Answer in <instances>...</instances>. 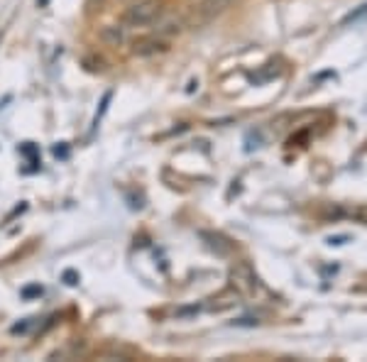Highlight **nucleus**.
Masks as SVG:
<instances>
[{
    "label": "nucleus",
    "mask_w": 367,
    "mask_h": 362,
    "mask_svg": "<svg viewBox=\"0 0 367 362\" xmlns=\"http://www.w3.org/2000/svg\"><path fill=\"white\" fill-rule=\"evenodd\" d=\"M363 18H367V3L365 5H360L358 10H355V13H350L346 20H343V25H350V23H358V20H363Z\"/></svg>",
    "instance_id": "9d476101"
},
{
    "label": "nucleus",
    "mask_w": 367,
    "mask_h": 362,
    "mask_svg": "<svg viewBox=\"0 0 367 362\" xmlns=\"http://www.w3.org/2000/svg\"><path fill=\"white\" fill-rule=\"evenodd\" d=\"M164 49H166V42L152 37V40H137L135 45H132V54H135V57H149V54L164 52Z\"/></svg>",
    "instance_id": "20e7f679"
},
{
    "label": "nucleus",
    "mask_w": 367,
    "mask_h": 362,
    "mask_svg": "<svg viewBox=\"0 0 367 362\" xmlns=\"http://www.w3.org/2000/svg\"><path fill=\"white\" fill-rule=\"evenodd\" d=\"M91 3H101V0H91Z\"/></svg>",
    "instance_id": "f8f14e48"
},
{
    "label": "nucleus",
    "mask_w": 367,
    "mask_h": 362,
    "mask_svg": "<svg viewBox=\"0 0 367 362\" xmlns=\"http://www.w3.org/2000/svg\"><path fill=\"white\" fill-rule=\"evenodd\" d=\"M230 287L240 296H245V299H250V296L257 294L260 282H257V277H255V272L250 270V265L238 262V265L230 270Z\"/></svg>",
    "instance_id": "7ed1b4c3"
},
{
    "label": "nucleus",
    "mask_w": 367,
    "mask_h": 362,
    "mask_svg": "<svg viewBox=\"0 0 367 362\" xmlns=\"http://www.w3.org/2000/svg\"><path fill=\"white\" fill-rule=\"evenodd\" d=\"M235 0H201L188 15V27H203L213 23L218 15H223Z\"/></svg>",
    "instance_id": "f257e3e1"
},
{
    "label": "nucleus",
    "mask_w": 367,
    "mask_h": 362,
    "mask_svg": "<svg viewBox=\"0 0 367 362\" xmlns=\"http://www.w3.org/2000/svg\"><path fill=\"white\" fill-rule=\"evenodd\" d=\"M348 218H353V221L363 223V226H367V204H360V206H353L348 208V211H343Z\"/></svg>",
    "instance_id": "6e6552de"
},
{
    "label": "nucleus",
    "mask_w": 367,
    "mask_h": 362,
    "mask_svg": "<svg viewBox=\"0 0 367 362\" xmlns=\"http://www.w3.org/2000/svg\"><path fill=\"white\" fill-rule=\"evenodd\" d=\"M201 238L206 240V245H208L216 255H220V257L230 255V245L225 243V238H220V235H216V233H201Z\"/></svg>",
    "instance_id": "39448f33"
},
{
    "label": "nucleus",
    "mask_w": 367,
    "mask_h": 362,
    "mask_svg": "<svg viewBox=\"0 0 367 362\" xmlns=\"http://www.w3.org/2000/svg\"><path fill=\"white\" fill-rule=\"evenodd\" d=\"M162 15V5L159 0H140L132 8H127L125 13V23L130 27H144L157 23V18Z\"/></svg>",
    "instance_id": "f03ea898"
},
{
    "label": "nucleus",
    "mask_w": 367,
    "mask_h": 362,
    "mask_svg": "<svg viewBox=\"0 0 367 362\" xmlns=\"http://www.w3.org/2000/svg\"><path fill=\"white\" fill-rule=\"evenodd\" d=\"M238 299H240V294L235 292V289H228L218 296V299H213V304H211V309L213 311H225V309H233V306L238 304Z\"/></svg>",
    "instance_id": "423d86ee"
},
{
    "label": "nucleus",
    "mask_w": 367,
    "mask_h": 362,
    "mask_svg": "<svg viewBox=\"0 0 367 362\" xmlns=\"http://www.w3.org/2000/svg\"><path fill=\"white\" fill-rule=\"evenodd\" d=\"M179 30H181V20H169V23L154 27V32H157V35H174V32H179Z\"/></svg>",
    "instance_id": "1a4fd4ad"
},
{
    "label": "nucleus",
    "mask_w": 367,
    "mask_h": 362,
    "mask_svg": "<svg viewBox=\"0 0 367 362\" xmlns=\"http://www.w3.org/2000/svg\"><path fill=\"white\" fill-rule=\"evenodd\" d=\"M49 3V0H40V5H47Z\"/></svg>",
    "instance_id": "9b49d317"
},
{
    "label": "nucleus",
    "mask_w": 367,
    "mask_h": 362,
    "mask_svg": "<svg viewBox=\"0 0 367 362\" xmlns=\"http://www.w3.org/2000/svg\"><path fill=\"white\" fill-rule=\"evenodd\" d=\"M101 40H103L108 47H118V45H122V40H125V35H122V27L105 25L103 30H101Z\"/></svg>",
    "instance_id": "0eeeda50"
}]
</instances>
